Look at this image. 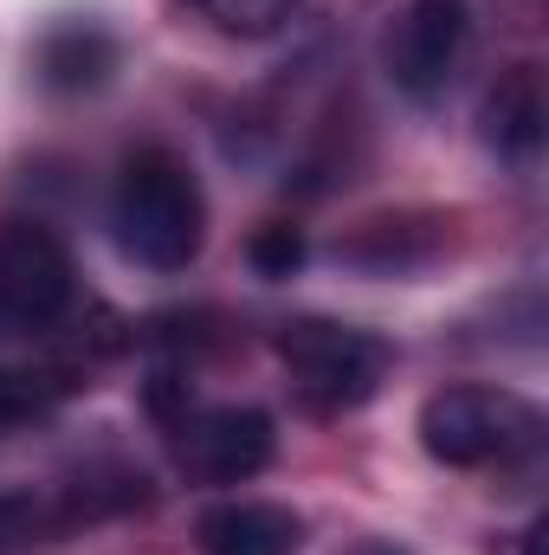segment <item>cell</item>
Segmentation results:
<instances>
[{"label": "cell", "mask_w": 549, "mask_h": 555, "mask_svg": "<svg viewBox=\"0 0 549 555\" xmlns=\"http://www.w3.org/2000/svg\"><path fill=\"white\" fill-rule=\"evenodd\" d=\"M465 46H472V7L465 0H408L388 26L382 59H388L395 91H408L413 104H433V98H446Z\"/></svg>", "instance_id": "5b68a950"}, {"label": "cell", "mask_w": 549, "mask_h": 555, "mask_svg": "<svg viewBox=\"0 0 549 555\" xmlns=\"http://www.w3.org/2000/svg\"><path fill=\"white\" fill-rule=\"evenodd\" d=\"M485 142L498 155H537V142H544V78H537V65H511L485 91Z\"/></svg>", "instance_id": "9c48e42d"}, {"label": "cell", "mask_w": 549, "mask_h": 555, "mask_svg": "<svg viewBox=\"0 0 549 555\" xmlns=\"http://www.w3.org/2000/svg\"><path fill=\"white\" fill-rule=\"evenodd\" d=\"M117 33L98 26V20H59L46 26V39L33 46V72L46 91L59 98H78V91H104L111 72H117Z\"/></svg>", "instance_id": "52a82bcc"}, {"label": "cell", "mask_w": 549, "mask_h": 555, "mask_svg": "<svg viewBox=\"0 0 549 555\" xmlns=\"http://www.w3.org/2000/svg\"><path fill=\"white\" fill-rule=\"evenodd\" d=\"M349 555H408V550H395V543H362V550H349Z\"/></svg>", "instance_id": "5bb4252c"}, {"label": "cell", "mask_w": 549, "mask_h": 555, "mask_svg": "<svg viewBox=\"0 0 549 555\" xmlns=\"http://www.w3.org/2000/svg\"><path fill=\"white\" fill-rule=\"evenodd\" d=\"M304 227H291V220H272V227H259L253 233V246H246V259H253V272L259 278H291L304 266Z\"/></svg>", "instance_id": "7c38bea8"}, {"label": "cell", "mask_w": 549, "mask_h": 555, "mask_svg": "<svg viewBox=\"0 0 549 555\" xmlns=\"http://www.w3.org/2000/svg\"><path fill=\"white\" fill-rule=\"evenodd\" d=\"M111 233L124 259H137L142 272H188L201 259L207 201H201L194 168L175 149L142 142L124 155L117 188H111Z\"/></svg>", "instance_id": "6da1fadb"}, {"label": "cell", "mask_w": 549, "mask_h": 555, "mask_svg": "<svg viewBox=\"0 0 549 555\" xmlns=\"http://www.w3.org/2000/svg\"><path fill=\"white\" fill-rule=\"evenodd\" d=\"M65 401V382L46 375V369H0V446L46 426Z\"/></svg>", "instance_id": "30bf717a"}, {"label": "cell", "mask_w": 549, "mask_h": 555, "mask_svg": "<svg viewBox=\"0 0 549 555\" xmlns=\"http://www.w3.org/2000/svg\"><path fill=\"white\" fill-rule=\"evenodd\" d=\"M544 537H549L544 524H531V537H524V555H544Z\"/></svg>", "instance_id": "4fadbf2b"}, {"label": "cell", "mask_w": 549, "mask_h": 555, "mask_svg": "<svg viewBox=\"0 0 549 555\" xmlns=\"http://www.w3.org/2000/svg\"><path fill=\"white\" fill-rule=\"evenodd\" d=\"M278 362L291 375V395L310 414H356L388 382V343L356 330V323H330V317L284 323L278 330Z\"/></svg>", "instance_id": "7a4b0ae2"}, {"label": "cell", "mask_w": 549, "mask_h": 555, "mask_svg": "<svg viewBox=\"0 0 549 555\" xmlns=\"http://www.w3.org/2000/svg\"><path fill=\"white\" fill-rule=\"evenodd\" d=\"M272 414L266 408H207L175 420V459L194 485H246L272 465Z\"/></svg>", "instance_id": "8992f818"}, {"label": "cell", "mask_w": 549, "mask_h": 555, "mask_svg": "<svg viewBox=\"0 0 549 555\" xmlns=\"http://www.w3.org/2000/svg\"><path fill=\"white\" fill-rule=\"evenodd\" d=\"M207 26H220L227 39H272L278 26L297 13V0H188Z\"/></svg>", "instance_id": "8fae6325"}, {"label": "cell", "mask_w": 549, "mask_h": 555, "mask_svg": "<svg viewBox=\"0 0 549 555\" xmlns=\"http://www.w3.org/2000/svg\"><path fill=\"white\" fill-rule=\"evenodd\" d=\"M304 524L284 504H259V498H233L214 504L201 517V550L207 555H297Z\"/></svg>", "instance_id": "ba28073f"}, {"label": "cell", "mask_w": 549, "mask_h": 555, "mask_svg": "<svg viewBox=\"0 0 549 555\" xmlns=\"http://www.w3.org/2000/svg\"><path fill=\"white\" fill-rule=\"evenodd\" d=\"M72 297H78V266L65 240L39 220H7L0 227V330L39 336L65 323Z\"/></svg>", "instance_id": "277c9868"}, {"label": "cell", "mask_w": 549, "mask_h": 555, "mask_svg": "<svg viewBox=\"0 0 549 555\" xmlns=\"http://www.w3.org/2000/svg\"><path fill=\"white\" fill-rule=\"evenodd\" d=\"M537 439V408L511 388H439L420 401V446L433 465L478 472L505 465Z\"/></svg>", "instance_id": "3957f363"}]
</instances>
